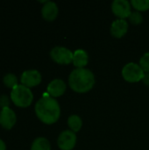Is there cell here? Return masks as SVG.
I'll return each mask as SVG.
<instances>
[{
	"label": "cell",
	"mask_w": 149,
	"mask_h": 150,
	"mask_svg": "<svg viewBox=\"0 0 149 150\" xmlns=\"http://www.w3.org/2000/svg\"><path fill=\"white\" fill-rule=\"evenodd\" d=\"M35 112L39 120L47 124L55 123L61 115V108L58 102L49 94L46 93L35 105Z\"/></svg>",
	"instance_id": "6da1fadb"
},
{
	"label": "cell",
	"mask_w": 149,
	"mask_h": 150,
	"mask_svg": "<svg viewBox=\"0 0 149 150\" xmlns=\"http://www.w3.org/2000/svg\"><path fill=\"white\" fill-rule=\"evenodd\" d=\"M68 84L75 92L85 93L93 88L95 77L93 73L88 69H76L69 75Z\"/></svg>",
	"instance_id": "7a4b0ae2"
},
{
	"label": "cell",
	"mask_w": 149,
	"mask_h": 150,
	"mask_svg": "<svg viewBox=\"0 0 149 150\" xmlns=\"http://www.w3.org/2000/svg\"><path fill=\"white\" fill-rule=\"evenodd\" d=\"M11 99L16 106L25 108L32 103L33 95L29 88L22 84H18L11 90Z\"/></svg>",
	"instance_id": "3957f363"
},
{
	"label": "cell",
	"mask_w": 149,
	"mask_h": 150,
	"mask_svg": "<svg viewBox=\"0 0 149 150\" xmlns=\"http://www.w3.org/2000/svg\"><path fill=\"white\" fill-rule=\"evenodd\" d=\"M145 72L141 67L136 63H127L122 69V76L124 79L129 83H137L143 79Z\"/></svg>",
	"instance_id": "277c9868"
},
{
	"label": "cell",
	"mask_w": 149,
	"mask_h": 150,
	"mask_svg": "<svg viewBox=\"0 0 149 150\" xmlns=\"http://www.w3.org/2000/svg\"><path fill=\"white\" fill-rule=\"evenodd\" d=\"M50 56L58 64H69L73 62L74 53L63 47H55L50 52Z\"/></svg>",
	"instance_id": "5b68a950"
},
{
	"label": "cell",
	"mask_w": 149,
	"mask_h": 150,
	"mask_svg": "<svg viewBox=\"0 0 149 150\" xmlns=\"http://www.w3.org/2000/svg\"><path fill=\"white\" fill-rule=\"evenodd\" d=\"M76 143V135L71 130L63 131L58 137L57 144L60 149L72 150Z\"/></svg>",
	"instance_id": "8992f818"
},
{
	"label": "cell",
	"mask_w": 149,
	"mask_h": 150,
	"mask_svg": "<svg viewBox=\"0 0 149 150\" xmlns=\"http://www.w3.org/2000/svg\"><path fill=\"white\" fill-rule=\"evenodd\" d=\"M20 81L22 85L31 88V87H35L39 85L41 82V75L40 73L36 70V69H30V70H25L23 72L20 77Z\"/></svg>",
	"instance_id": "52a82bcc"
},
{
	"label": "cell",
	"mask_w": 149,
	"mask_h": 150,
	"mask_svg": "<svg viewBox=\"0 0 149 150\" xmlns=\"http://www.w3.org/2000/svg\"><path fill=\"white\" fill-rule=\"evenodd\" d=\"M112 10L120 19L129 18L132 13L130 3L126 0H115L112 4Z\"/></svg>",
	"instance_id": "ba28073f"
},
{
	"label": "cell",
	"mask_w": 149,
	"mask_h": 150,
	"mask_svg": "<svg viewBox=\"0 0 149 150\" xmlns=\"http://www.w3.org/2000/svg\"><path fill=\"white\" fill-rule=\"evenodd\" d=\"M17 117L15 112L10 108H3L0 112V125L3 128L10 130L16 124Z\"/></svg>",
	"instance_id": "9c48e42d"
},
{
	"label": "cell",
	"mask_w": 149,
	"mask_h": 150,
	"mask_svg": "<svg viewBox=\"0 0 149 150\" xmlns=\"http://www.w3.org/2000/svg\"><path fill=\"white\" fill-rule=\"evenodd\" d=\"M66 91V84L61 79L53 80L47 88V92L52 98H58L64 94Z\"/></svg>",
	"instance_id": "30bf717a"
},
{
	"label": "cell",
	"mask_w": 149,
	"mask_h": 150,
	"mask_svg": "<svg viewBox=\"0 0 149 150\" xmlns=\"http://www.w3.org/2000/svg\"><path fill=\"white\" fill-rule=\"evenodd\" d=\"M128 30V24L125 19H117L113 21L111 26V33L116 38H122Z\"/></svg>",
	"instance_id": "8fae6325"
},
{
	"label": "cell",
	"mask_w": 149,
	"mask_h": 150,
	"mask_svg": "<svg viewBox=\"0 0 149 150\" xmlns=\"http://www.w3.org/2000/svg\"><path fill=\"white\" fill-rule=\"evenodd\" d=\"M41 14L47 21H53L58 15V7L55 3L47 1L42 7Z\"/></svg>",
	"instance_id": "7c38bea8"
},
{
	"label": "cell",
	"mask_w": 149,
	"mask_h": 150,
	"mask_svg": "<svg viewBox=\"0 0 149 150\" xmlns=\"http://www.w3.org/2000/svg\"><path fill=\"white\" fill-rule=\"evenodd\" d=\"M89 62V55L86 51L83 49H77L74 52L73 63L77 69H83Z\"/></svg>",
	"instance_id": "4fadbf2b"
},
{
	"label": "cell",
	"mask_w": 149,
	"mask_h": 150,
	"mask_svg": "<svg viewBox=\"0 0 149 150\" xmlns=\"http://www.w3.org/2000/svg\"><path fill=\"white\" fill-rule=\"evenodd\" d=\"M31 150H51V146L46 138L39 137L33 141Z\"/></svg>",
	"instance_id": "5bb4252c"
},
{
	"label": "cell",
	"mask_w": 149,
	"mask_h": 150,
	"mask_svg": "<svg viewBox=\"0 0 149 150\" xmlns=\"http://www.w3.org/2000/svg\"><path fill=\"white\" fill-rule=\"evenodd\" d=\"M68 125L70 127L71 131L76 133V132H78L82 128L83 121H82V120H81V118L79 116L72 115L68 120Z\"/></svg>",
	"instance_id": "9a60e30c"
},
{
	"label": "cell",
	"mask_w": 149,
	"mask_h": 150,
	"mask_svg": "<svg viewBox=\"0 0 149 150\" xmlns=\"http://www.w3.org/2000/svg\"><path fill=\"white\" fill-rule=\"evenodd\" d=\"M3 82H4V84L6 87L11 88V90L18 85V78H17V76L14 74H11V73L7 74V75H5L4 76Z\"/></svg>",
	"instance_id": "2e32d148"
},
{
	"label": "cell",
	"mask_w": 149,
	"mask_h": 150,
	"mask_svg": "<svg viewBox=\"0 0 149 150\" xmlns=\"http://www.w3.org/2000/svg\"><path fill=\"white\" fill-rule=\"evenodd\" d=\"M131 4L138 11H144L149 9V0H132Z\"/></svg>",
	"instance_id": "e0dca14e"
},
{
	"label": "cell",
	"mask_w": 149,
	"mask_h": 150,
	"mask_svg": "<svg viewBox=\"0 0 149 150\" xmlns=\"http://www.w3.org/2000/svg\"><path fill=\"white\" fill-rule=\"evenodd\" d=\"M140 66L144 72L149 73V53H146L140 60Z\"/></svg>",
	"instance_id": "ac0fdd59"
},
{
	"label": "cell",
	"mask_w": 149,
	"mask_h": 150,
	"mask_svg": "<svg viewBox=\"0 0 149 150\" xmlns=\"http://www.w3.org/2000/svg\"><path fill=\"white\" fill-rule=\"evenodd\" d=\"M129 20L131 21V23L134 25H139L143 21V18H142V15L139 11H133L131 13L129 17Z\"/></svg>",
	"instance_id": "d6986e66"
},
{
	"label": "cell",
	"mask_w": 149,
	"mask_h": 150,
	"mask_svg": "<svg viewBox=\"0 0 149 150\" xmlns=\"http://www.w3.org/2000/svg\"><path fill=\"white\" fill-rule=\"evenodd\" d=\"M10 105V99L6 95H2L0 96V107L3 108H6L9 107Z\"/></svg>",
	"instance_id": "ffe728a7"
},
{
	"label": "cell",
	"mask_w": 149,
	"mask_h": 150,
	"mask_svg": "<svg viewBox=\"0 0 149 150\" xmlns=\"http://www.w3.org/2000/svg\"><path fill=\"white\" fill-rule=\"evenodd\" d=\"M142 80H143V83H144L146 85L149 86V73H147V74L144 75V77H143Z\"/></svg>",
	"instance_id": "44dd1931"
},
{
	"label": "cell",
	"mask_w": 149,
	"mask_h": 150,
	"mask_svg": "<svg viewBox=\"0 0 149 150\" xmlns=\"http://www.w3.org/2000/svg\"><path fill=\"white\" fill-rule=\"evenodd\" d=\"M0 150H6V145L4 142V141H2L0 139Z\"/></svg>",
	"instance_id": "7402d4cb"
}]
</instances>
